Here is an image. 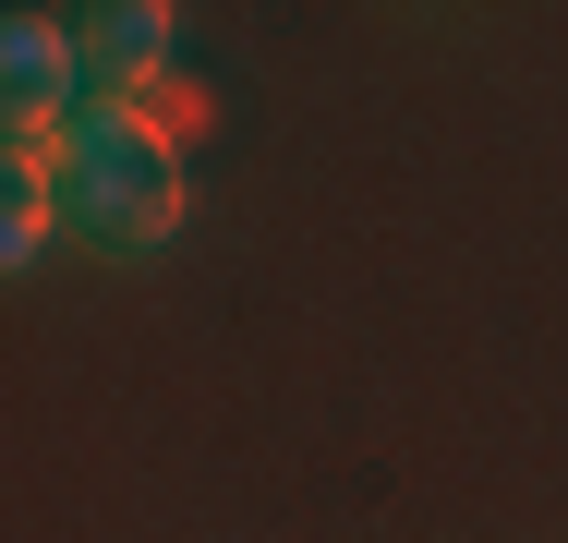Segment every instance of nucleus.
I'll use <instances>...</instances> for the list:
<instances>
[{"label":"nucleus","instance_id":"obj_2","mask_svg":"<svg viewBox=\"0 0 568 543\" xmlns=\"http://www.w3.org/2000/svg\"><path fill=\"white\" fill-rule=\"evenodd\" d=\"M85 109V49L61 12H12L0 24V121L12 133H61Z\"/></svg>","mask_w":568,"mask_h":543},{"label":"nucleus","instance_id":"obj_4","mask_svg":"<svg viewBox=\"0 0 568 543\" xmlns=\"http://www.w3.org/2000/svg\"><path fill=\"white\" fill-rule=\"evenodd\" d=\"M145 109H158V133H170V145H182V133H206V98H194V85H158Z\"/></svg>","mask_w":568,"mask_h":543},{"label":"nucleus","instance_id":"obj_3","mask_svg":"<svg viewBox=\"0 0 568 543\" xmlns=\"http://www.w3.org/2000/svg\"><path fill=\"white\" fill-rule=\"evenodd\" d=\"M73 49H85V98H158L170 85V49H182V12L98 0V12H73Z\"/></svg>","mask_w":568,"mask_h":543},{"label":"nucleus","instance_id":"obj_1","mask_svg":"<svg viewBox=\"0 0 568 543\" xmlns=\"http://www.w3.org/2000/svg\"><path fill=\"white\" fill-rule=\"evenodd\" d=\"M182 206H194V194H182V145L158 133L145 98H85L61 121V229H73L85 254L145 266V254H170Z\"/></svg>","mask_w":568,"mask_h":543}]
</instances>
